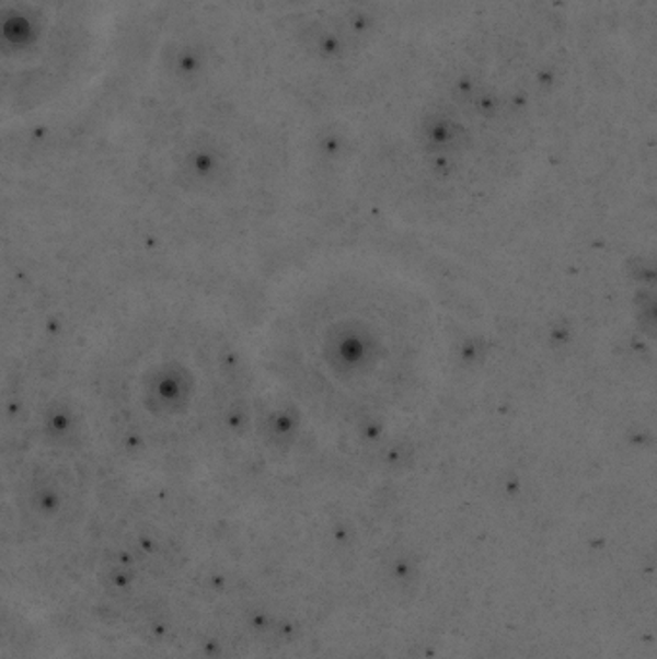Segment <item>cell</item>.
<instances>
[{"label":"cell","instance_id":"1","mask_svg":"<svg viewBox=\"0 0 657 659\" xmlns=\"http://www.w3.org/2000/svg\"><path fill=\"white\" fill-rule=\"evenodd\" d=\"M195 394V380L180 361H164L145 372L143 405L154 417H176L187 409Z\"/></svg>","mask_w":657,"mask_h":659},{"label":"cell","instance_id":"2","mask_svg":"<svg viewBox=\"0 0 657 659\" xmlns=\"http://www.w3.org/2000/svg\"><path fill=\"white\" fill-rule=\"evenodd\" d=\"M41 427H43L45 440L50 446L70 450L80 443L83 423L72 405L65 402H53L43 413Z\"/></svg>","mask_w":657,"mask_h":659},{"label":"cell","instance_id":"3","mask_svg":"<svg viewBox=\"0 0 657 659\" xmlns=\"http://www.w3.org/2000/svg\"><path fill=\"white\" fill-rule=\"evenodd\" d=\"M263 427L266 428V438L270 440L276 448H286L293 442L297 430V417L293 409L273 411L268 417L263 420Z\"/></svg>","mask_w":657,"mask_h":659}]
</instances>
